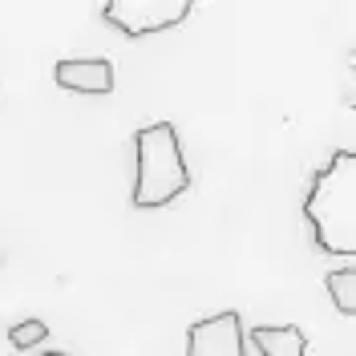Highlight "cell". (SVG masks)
<instances>
[{"label":"cell","mask_w":356,"mask_h":356,"mask_svg":"<svg viewBox=\"0 0 356 356\" xmlns=\"http://www.w3.org/2000/svg\"><path fill=\"white\" fill-rule=\"evenodd\" d=\"M41 356H65V353H41Z\"/></svg>","instance_id":"obj_9"},{"label":"cell","mask_w":356,"mask_h":356,"mask_svg":"<svg viewBox=\"0 0 356 356\" xmlns=\"http://www.w3.org/2000/svg\"><path fill=\"white\" fill-rule=\"evenodd\" d=\"M191 186V170L178 146L175 126L154 122L134 134V191L130 199L138 211H154L175 202Z\"/></svg>","instance_id":"obj_2"},{"label":"cell","mask_w":356,"mask_h":356,"mask_svg":"<svg viewBox=\"0 0 356 356\" xmlns=\"http://www.w3.org/2000/svg\"><path fill=\"white\" fill-rule=\"evenodd\" d=\"M44 336H49V324H44V320H21V324L8 328V344H13L17 353H24V348H37Z\"/></svg>","instance_id":"obj_8"},{"label":"cell","mask_w":356,"mask_h":356,"mask_svg":"<svg viewBox=\"0 0 356 356\" xmlns=\"http://www.w3.org/2000/svg\"><path fill=\"white\" fill-rule=\"evenodd\" d=\"M312 239L328 255H356V154L340 150L312 178L304 199Z\"/></svg>","instance_id":"obj_1"},{"label":"cell","mask_w":356,"mask_h":356,"mask_svg":"<svg viewBox=\"0 0 356 356\" xmlns=\"http://www.w3.org/2000/svg\"><path fill=\"white\" fill-rule=\"evenodd\" d=\"M53 81L69 93H102L106 97L113 89V65L102 57H69V61H57Z\"/></svg>","instance_id":"obj_5"},{"label":"cell","mask_w":356,"mask_h":356,"mask_svg":"<svg viewBox=\"0 0 356 356\" xmlns=\"http://www.w3.org/2000/svg\"><path fill=\"white\" fill-rule=\"evenodd\" d=\"M251 344L264 356H304L308 353V336L296 324H259L251 328Z\"/></svg>","instance_id":"obj_6"},{"label":"cell","mask_w":356,"mask_h":356,"mask_svg":"<svg viewBox=\"0 0 356 356\" xmlns=\"http://www.w3.org/2000/svg\"><path fill=\"white\" fill-rule=\"evenodd\" d=\"M324 288H328V296H332V304L340 308V316H353V312H356V271H353V267L328 271Z\"/></svg>","instance_id":"obj_7"},{"label":"cell","mask_w":356,"mask_h":356,"mask_svg":"<svg viewBox=\"0 0 356 356\" xmlns=\"http://www.w3.org/2000/svg\"><path fill=\"white\" fill-rule=\"evenodd\" d=\"M191 8H195V0H106L102 21L126 37H146V33L182 24L191 17Z\"/></svg>","instance_id":"obj_3"},{"label":"cell","mask_w":356,"mask_h":356,"mask_svg":"<svg viewBox=\"0 0 356 356\" xmlns=\"http://www.w3.org/2000/svg\"><path fill=\"white\" fill-rule=\"evenodd\" d=\"M186 356H243V324L235 312L207 316L186 328Z\"/></svg>","instance_id":"obj_4"}]
</instances>
